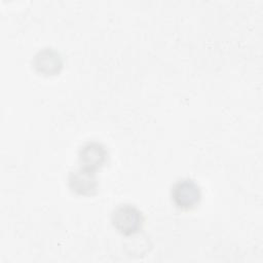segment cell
Instances as JSON below:
<instances>
[{
    "label": "cell",
    "mask_w": 263,
    "mask_h": 263,
    "mask_svg": "<svg viewBox=\"0 0 263 263\" xmlns=\"http://www.w3.org/2000/svg\"><path fill=\"white\" fill-rule=\"evenodd\" d=\"M113 226L122 234L130 235L138 232L144 223L142 212L130 203L117 205L111 214Z\"/></svg>",
    "instance_id": "1"
},
{
    "label": "cell",
    "mask_w": 263,
    "mask_h": 263,
    "mask_svg": "<svg viewBox=\"0 0 263 263\" xmlns=\"http://www.w3.org/2000/svg\"><path fill=\"white\" fill-rule=\"evenodd\" d=\"M174 203L183 210L193 209L198 204L201 198L199 186L189 178H183L176 181L171 191Z\"/></svg>",
    "instance_id": "2"
},
{
    "label": "cell",
    "mask_w": 263,
    "mask_h": 263,
    "mask_svg": "<svg viewBox=\"0 0 263 263\" xmlns=\"http://www.w3.org/2000/svg\"><path fill=\"white\" fill-rule=\"evenodd\" d=\"M68 185L76 194L86 196L93 195L99 188L96 172L81 166L69 173Z\"/></svg>",
    "instance_id": "3"
},
{
    "label": "cell",
    "mask_w": 263,
    "mask_h": 263,
    "mask_svg": "<svg viewBox=\"0 0 263 263\" xmlns=\"http://www.w3.org/2000/svg\"><path fill=\"white\" fill-rule=\"evenodd\" d=\"M108 158L106 147L99 142L91 141L82 145L78 151V160L81 167L96 172L102 167Z\"/></svg>",
    "instance_id": "4"
},
{
    "label": "cell",
    "mask_w": 263,
    "mask_h": 263,
    "mask_svg": "<svg viewBox=\"0 0 263 263\" xmlns=\"http://www.w3.org/2000/svg\"><path fill=\"white\" fill-rule=\"evenodd\" d=\"M32 64L38 73L45 76L57 75L63 68L62 57L52 47L40 49L34 55Z\"/></svg>",
    "instance_id": "5"
}]
</instances>
